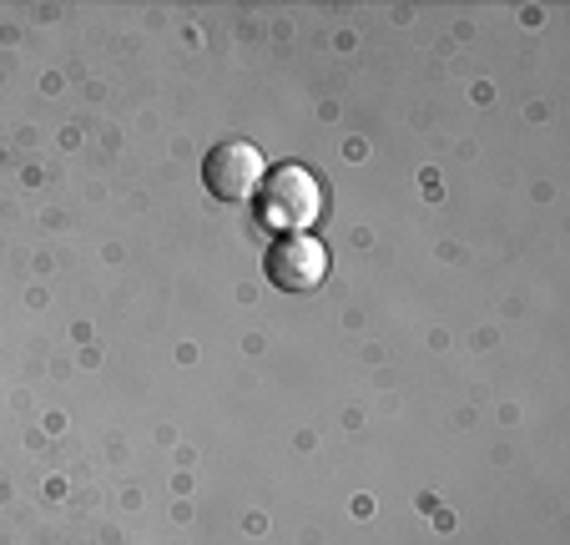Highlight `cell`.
<instances>
[{
  "label": "cell",
  "mask_w": 570,
  "mask_h": 545,
  "mask_svg": "<svg viewBox=\"0 0 570 545\" xmlns=\"http://www.w3.org/2000/svg\"><path fill=\"white\" fill-rule=\"evenodd\" d=\"M253 203H258L263 227H273V233H283V237L303 233V227L318 223V213H323V193L308 167H278L273 177H263Z\"/></svg>",
  "instance_id": "1"
},
{
  "label": "cell",
  "mask_w": 570,
  "mask_h": 545,
  "mask_svg": "<svg viewBox=\"0 0 570 545\" xmlns=\"http://www.w3.org/2000/svg\"><path fill=\"white\" fill-rule=\"evenodd\" d=\"M263 177H268V172H263V157H258V147H248V142H217L203 162L207 193L223 197V203H248V197H258Z\"/></svg>",
  "instance_id": "2"
},
{
  "label": "cell",
  "mask_w": 570,
  "mask_h": 545,
  "mask_svg": "<svg viewBox=\"0 0 570 545\" xmlns=\"http://www.w3.org/2000/svg\"><path fill=\"white\" fill-rule=\"evenodd\" d=\"M323 273H328V253H323L318 237L288 233V237H278V243H273V253H268V279H273V289H283V293H308V289H318V283H323Z\"/></svg>",
  "instance_id": "3"
}]
</instances>
